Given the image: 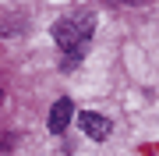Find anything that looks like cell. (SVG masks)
<instances>
[{"instance_id": "obj_3", "label": "cell", "mask_w": 159, "mask_h": 156, "mask_svg": "<svg viewBox=\"0 0 159 156\" xmlns=\"http://www.w3.org/2000/svg\"><path fill=\"white\" fill-rule=\"evenodd\" d=\"M71 114H74L71 99H57L53 110H50V131H64V128L71 124Z\"/></svg>"}, {"instance_id": "obj_1", "label": "cell", "mask_w": 159, "mask_h": 156, "mask_svg": "<svg viewBox=\"0 0 159 156\" xmlns=\"http://www.w3.org/2000/svg\"><path fill=\"white\" fill-rule=\"evenodd\" d=\"M96 29V14H71V18H60L57 25H53V39H57L60 50H78L85 46V39L92 35Z\"/></svg>"}, {"instance_id": "obj_2", "label": "cell", "mask_w": 159, "mask_h": 156, "mask_svg": "<svg viewBox=\"0 0 159 156\" xmlns=\"http://www.w3.org/2000/svg\"><path fill=\"white\" fill-rule=\"evenodd\" d=\"M78 124H81V131L89 135V139H96V142H102L113 128H110V121L102 114H92V110H85V114H78Z\"/></svg>"}]
</instances>
